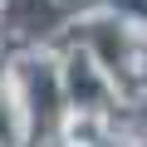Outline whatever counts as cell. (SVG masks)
Listing matches in <instances>:
<instances>
[{"instance_id": "1", "label": "cell", "mask_w": 147, "mask_h": 147, "mask_svg": "<svg viewBox=\"0 0 147 147\" xmlns=\"http://www.w3.org/2000/svg\"><path fill=\"white\" fill-rule=\"evenodd\" d=\"M0 5H5V0H0Z\"/></svg>"}]
</instances>
